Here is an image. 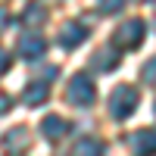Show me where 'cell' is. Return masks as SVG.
<instances>
[{
    "instance_id": "cell-1",
    "label": "cell",
    "mask_w": 156,
    "mask_h": 156,
    "mask_svg": "<svg viewBox=\"0 0 156 156\" xmlns=\"http://www.w3.org/2000/svg\"><path fill=\"white\" fill-rule=\"evenodd\" d=\"M137 103H140V94H137V87H131V84H119L109 94V100H106V109H109V115L112 119H128V115H134L137 112Z\"/></svg>"
},
{
    "instance_id": "cell-2",
    "label": "cell",
    "mask_w": 156,
    "mask_h": 156,
    "mask_svg": "<svg viewBox=\"0 0 156 156\" xmlns=\"http://www.w3.org/2000/svg\"><path fill=\"white\" fill-rule=\"evenodd\" d=\"M66 100L72 103V106H78V109H87V106H94L97 103V87H94V81H90L87 75H72L69 78V87H66Z\"/></svg>"
},
{
    "instance_id": "cell-3",
    "label": "cell",
    "mask_w": 156,
    "mask_h": 156,
    "mask_svg": "<svg viewBox=\"0 0 156 156\" xmlns=\"http://www.w3.org/2000/svg\"><path fill=\"white\" fill-rule=\"evenodd\" d=\"M144 34H147L144 19H128V22H122L119 28L112 31V47H115V50H131V47H140Z\"/></svg>"
},
{
    "instance_id": "cell-4",
    "label": "cell",
    "mask_w": 156,
    "mask_h": 156,
    "mask_svg": "<svg viewBox=\"0 0 156 156\" xmlns=\"http://www.w3.org/2000/svg\"><path fill=\"white\" fill-rule=\"evenodd\" d=\"M31 144V131L25 125H16V128H9V131L0 137V147H3L6 153H25Z\"/></svg>"
},
{
    "instance_id": "cell-5",
    "label": "cell",
    "mask_w": 156,
    "mask_h": 156,
    "mask_svg": "<svg viewBox=\"0 0 156 156\" xmlns=\"http://www.w3.org/2000/svg\"><path fill=\"white\" fill-rule=\"evenodd\" d=\"M16 50H19V56H25V59H37V56L47 50V41H44L37 31H25V34L19 37Z\"/></svg>"
},
{
    "instance_id": "cell-6",
    "label": "cell",
    "mask_w": 156,
    "mask_h": 156,
    "mask_svg": "<svg viewBox=\"0 0 156 156\" xmlns=\"http://www.w3.org/2000/svg\"><path fill=\"white\" fill-rule=\"evenodd\" d=\"M69 122L62 119V115H44V122H41V134L50 140V144H59L62 137L69 134Z\"/></svg>"
},
{
    "instance_id": "cell-7",
    "label": "cell",
    "mask_w": 156,
    "mask_h": 156,
    "mask_svg": "<svg viewBox=\"0 0 156 156\" xmlns=\"http://www.w3.org/2000/svg\"><path fill=\"white\" fill-rule=\"evenodd\" d=\"M87 25H81V22H66L59 28V44L66 47V50H72V47H78L81 41H87Z\"/></svg>"
},
{
    "instance_id": "cell-8",
    "label": "cell",
    "mask_w": 156,
    "mask_h": 156,
    "mask_svg": "<svg viewBox=\"0 0 156 156\" xmlns=\"http://www.w3.org/2000/svg\"><path fill=\"white\" fill-rule=\"evenodd\" d=\"M47 97H50V87H47L44 78H37V81L25 84V90H22V103H25L28 109H31V106H44Z\"/></svg>"
},
{
    "instance_id": "cell-9",
    "label": "cell",
    "mask_w": 156,
    "mask_h": 156,
    "mask_svg": "<svg viewBox=\"0 0 156 156\" xmlns=\"http://www.w3.org/2000/svg\"><path fill=\"white\" fill-rule=\"evenodd\" d=\"M128 147L134 153H156V128H140L128 137Z\"/></svg>"
},
{
    "instance_id": "cell-10",
    "label": "cell",
    "mask_w": 156,
    "mask_h": 156,
    "mask_svg": "<svg viewBox=\"0 0 156 156\" xmlns=\"http://www.w3.org/2000/svg\"><path fill=\"white\" fill-rule=\"evenodd\" d=\"M115 66H119V53H112V50H106V47L90 56V69H97V72H112Z\"/></svg>"
},
{
    "instance_id": "cell-11",
    "label": "cell",
    "mask_w": 156,
    "mask_h": 156,
    "mask_svg": "<svg viewBox=\"0 0 156 156\" xmlns=\"http://www.w3.org/2000/svg\"><path fill=\"white\" fill-rule=\"evenodd\" d=\"M44 19H47V9H44L41 3H31L28 9L22 12V22L28 25V28H41V25H44Z\"/></svg>"
},
{
    "instance_id": "cell-12",
    "label": "cell",
    "mask_w": 156,
    "mask_h": 156,
    "mask_svg": "<svg viewBox=\"0 0 156 156\" xmlns=\"http://www.w3.org/2000/svg\"><path fill=\"white\" fill-rule=\"evenodd\" d=\"M103 150L106 147H103V140H97V137H81L75 144V153H84V156H100Z\"/></svg>"
},
{
    "instance_id": "cell-13",
    "label": "cell",
    "mask_w": 156,
    "mask_h": 156,
    "mask_svg": "<svg viewBox=\"0 0 156 156\" xmlns=\"http://www.w3.org/2000/svg\"><path fill=\"white\" fill-rule=\"evenodd\" d=\"M140 78H144V84L156 87V56H150V59L144 62V69H140Z\"/></svg>"
},
{
    "instance_id": "cell-14",
    "label": "cell",
    "mask_w": 156,
    "mask_h": 156,
    "mask_svg": "<svg viewBox=\"0 0 156 156\" xmlns=\"http://www.w3.org/2000/svg\"><path fill=\"white\" fill-rule=\"evenodd\" d=\"M100 12H106V16H115V12L125 9V0H97Z\"/></svg>"
},
{
    "instance_id": "cell-15",
    "label": "cell",
    "mask_w": 156,
    "mask_h": 156,
    "mask_svg": "<svg viewBox=\"0 0 156 156\" xmlns=\"http://www.w3.org/2000/svg\"><path fill=\"white\" fill-rule=\"evenodd\" d=\"M9 66H12V53H6V50L0 47V75L9 72Z\"/></svg>"
},
{
    "instance_id": "cell-16",
    "label": "cell",
    "mask_w": 156,
    "mask_h": 156,
    "mask_svg": "<svg viewBox=\"0 0 156 156\" xmlns=\"http://www.w3.org/2000/svg\"><path fill=\"white\" fill-rule=\"evenodd\" d=\"M9 109H12V97L6 94V90H0V115L9 112Z\"/></svg>"
},
{
    "instance_id": "cell-17",
    "label": "cell",
    "mask_w": 156,
    "mask_h": 156,
    "mask_svg": "<svg viewBox=\"0 0 156 156\" xmlns=\"http://www.w3.org/2000/svg\"><path fill=\"white\" fill-rule=\"evenodd\" d=\"M9 25V12H6V6H0V31H3Z\"/></svg>"
},
{
    "instance_id": "cell-18",
    "label": "cell",
    "mask_w": 156,
    "mask_h": 156,
    "mask_svg": "<svg viewBox=\"0 0 156 156\" xmlns=\"http://www.w3.org/2000/svg\"><path fill=\"white\" fill-rule=\"evenodd\" d=\"M137 3H150V0H137Z\"/></svg>"
},
{
    "instance_id": "cell-19",
    "label": "cell",
    "mask_w": 156,
    "mask_h": 156,
    "mask_svg": "<svg viewBox=\"0 0 156 156\" xmlns=\"http://www.w3.org/2000/svg\"><path fill=\"white\" fill-rule=\"evenodd\" d=\"M153 115H156V103H153Z\"/></svg>"
},
{
    "instance_id": "cell-20",
    "label": "cell",
    "mask_w": 156,
    "mask_h": 156,
    "mask_svg": "<svg viewBox=\"0 0 156 156\" xmlns=\"http://www.w3.org/2000/svg\"><path fill=\"white\" fill-rule=\"evenodd\" d=\"M153 25H156V16H153Z\"/></svg>"
}]
</instances>
